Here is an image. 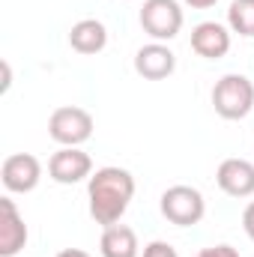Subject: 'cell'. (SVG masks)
Listing matches in <instances>:
<instances>
[{
	"mask_svg": "<svg viewBox=\"0 0 254 257\" xmlns=\"http://www.w3.org/2000/svg\"><path fill=\"white\" fill-rule=\"evenodd\" d=\"M27 245V224L12 197H0V257H15Z\"/></svg>",
	"mask_w": 254,
	"mask_h": 257,
	"instance_id": "9",
	"label": "cell"
},
{
	"mask_svg": "<svg viewBox=\"0 0 254 257\" xmlns=\"http://www.w3.org/2000/svg\"><path fill=\"white\" fill-rule=\"evenodd\" d=\"M162 215L177 227H191L206 215V200L194 186H171L162 194Z\"/></svg>",
	"mask_w": 254,
	"mask_h": 257,
	"instance_id": "5",
	"label": "cell"
},
{
	"mask_svg": "<svg viewBox=\"0 0 254 257\" xmlns=\"http://www.w3.org/2000/svg\"><path fill=\"white\" fill-rule=\"evenodd\" d=\"M242 227H245V233H248V239L254 242V200L245 206V212H242Z\"/></svg>",
	"mask_w": 254,
	"mask_h": 257,
	"instance_id": "17",
	"label": "cell"
},
{
	"mask_svg": "<svg viewBox=\"0 0 254 257\" xmlns=\"http://www.w3.org/2000/svg\"><path fill=\"white\" fill-rule=\"evenodd\" d=\"M144 257H180V254H177V248H174L171 242H162V239H156V242L144 245Z\"/></svg>",
	"mask_w": 254,
	"mask_h": 257,
	"instance_id": "15",
	"label": "cell"
},
{
	"mask_svg": "<svg viewBox=\"0 0 254 257\" xmlns=\"http://www.w3.org/2000/svg\"><path fill=\"white\" fill-rule=\"evenodd\" d=\"M183 6L177 0H144L141 27L153 36V42H171L183 30Z\"/></svg>",
	"mask_w": 254,
	"mask_h": 257,
	"instance_id": "4",
	"label": "cell"
},
{
	"mask_svg": "<svg viewBox=\"0 0 254 257\" xmlns=\"http://www.w3.org/2000/svg\"><path fill=\"white\" fill-rule=\"evenodd\" d=\"M99 251H102V257H138V251H141L138 233L126 224H111L102 230Z\"/></svg>",
	"mask_w": 254,
	"mask_h": 257,
	"instance_id": "13",
	"label": "cell"
},
{
	"mask_svg": "<svg viewBox=\"0 0 254 257\" xmlns=\"http://www.w3.org/2000/svg\"><path fill=\"white\" fill-rule=\"evenodd\" d=\"M218 189L230 197H251L254 194V162L248 159H224L215 171Z\"/></svg>",
	"mask_w": 254,
	"mask_h": 257,
	"instance_id": "10",
	"label": "cell"
},
{
	"mask_svg": "<svg viewBox=\"0 0 254 257\" xmlns=\"http://www.w3.org/2000/svg\"><path fill=\"white\" fill-rule=\"evenodd\" d=\"M191 51L206 60H221L230 51V27L218 21H200L191 30Z\"/></svg>",
	"mask_w": 254,
	"mask_h": 257,
	"instance_id": "11",
	"label": "cell"
},
{
	"mask_svg": "<svg viewBox=\"0 0 254 257\" xmlns=\"http://www.w3.org/2000/svg\"><path fill=\"white\" fill-rule=\"evenodd\" d=\"M183 3H189L191 9H209V6H215L218 0H183Z\"/></svg>",
	"mask_w": 254,
	"mask_h": 257,
	"instance_id": "18",
	"label": "cell"
},
{
	"mask_svg": "<svg viewBox=\"0 0 254 257\" xmlns=\"http://www.w3.org/2000/svg\"><path fill=\"white\" fill-rule=\"evenodd\" d=\"M57 257H90V254H87L84 248H63Z\"/></svg>",
	"mask_w": 254,
	"mask_h": 257,
	"instance_id": "19",
	"label": "cell"
},
{
	"mask_svg": "<svg viewBox=\"0 0 254 257\" xmlns=\"http://www.w3.org/2000/svg\"><path fill=\"white\" fill-rule=\"evenodd\" d=\"M135 197V177L126 168H99L90 180H87V200H90V215L96 218V224L111 227L120 224V218L126 215L129 203Z\"/></svg>",
	"mask_w": 254,
	"mask_h": 257,
	"instance_id": "1",
	"label": "cell"
},
{
	"mask_svg": "<svg viewBox=\"0 0 254 257\" xmlns=\"http://www.w3.org/2000/svg\"><path fill=\"white\" fill-rule=\"evenodd\" d=\"M174 69H177V54L165 42H150L135 54V72L147 81H165L174 75Z\"/></svg>",
	"mask_w": 254,
	"mask_h": 257,
	"instance_id": "8",
	"label": "cell"
},
{
	"mask_svg": "<svg viewBox=\"0 0 254 257\" xmlns=\"http://www.w3.org/2000/svg\"><path fill=\"white\" fill-rule=\"evenodd\" d=\"M212 108L224 120H245L254 108V84L245 75H224L212 87Z\"/></svg>",
	"mask_w": 254,
	"mask_h": 257,
	"instance_id": "2",
	"label": "cell"
},
{
	"mask_svg": "<svg viewBox=\"0 0 254 257\" xmlns=\"http://www.w3.org/2000/svg\"><path fill=\"white\" fill-rule=\"evenodd\" d=\"M9 84H12V69H9V63L3 60V93L9 90Z\"/></svg>",
	"mask_w": 254,
	"mask_h": 257,
	"instance_id": "20",
	"label": "cell"
},
{
	"mask_svg": "<svg viewBox=\"0 0 254 257\" xmlns=\"http://www.w3.org/2000/svg\"><path fill=\"white\" fill-rule=\"evenodd\" d=\"M227 27L230 33L254 36V0H233L227 9Z\"/></svg>",
	"mask_w": 254,
	"mask_h": 257,
	"instance_id": "14",
	"label": "cell"
},
{
	"mask_svg": "<svg viewBox=\"0 0 254 257\" xmlns=\"http://www.w3.org/2000/svg\"><path fill=\"white\" fill-rule=\"evenodd\" d=\"M48 177L60 186H75L93 177V159L81 147H60L48 159Z\"/></svg>",
	"mask_w": 254,
	"mask_h": 257,
	"instance_id": "7",
	"label": "cell"
},
{
	"mask_svg": "<svg viewBox=\"0 0 254 257\" xmlns=\"http://www.w3.org/2000/svg\"><path fill=\"white\" fill-rule=\"evenodd\" d=\"M48 135L60 147H81L93 138V114L78 105H60L48 117Z\"/></svg>",
	"mask_w": 254,
	"mask_h": 257,
	"instance_id": "3",
	"label": "cell"
},
{
	"mask_svg": "<svg viewBox=\"0 0 254 257\" xmlns=\"http://www.w3.org/2000/svg\"><path fill=\"white\" fill-rule=\"evenodd\" d=\"M69 45L78 54H99L108 45V30L102 21L96 18H81L78 24H72L69 30Z\"/></svg>",
	"mask_w": 254,
	"mask_h": 257,
	"instance_id": "12",
	"label": "cell"
},
{
	"mask_svg": "<svg viewBox=\"0 0 254 257\" xmlns=\"http://www.w3.org/2000/svg\"><path fill=\"white\" fill-rule=\"evenodd\" d=\"M0 180L6 186V192L15 194H27L33 192L42 180V162L30 153H12L3 159L0 165Z\"/></svg>",
	"mask_w": 254,
	"mask_h": 257,
	"instance_id": "6",
	"label": "cell"
},
{
	"mask_svg": "<svg viewBox=\"0 0 254 257\" xmlns=\"http://www.w3.org/2000/svg\"><path fill=\"white\" fill-rule=\"evenodd\" d=\"M194 257H239V251L233 248V245H227V242H221V245H209V248H200Z\"/></svg>",
	"mask_w": 254,
	"mask_h": 257,
	"instance_id": "16",
	"label": "cell"
}]
</instances>
